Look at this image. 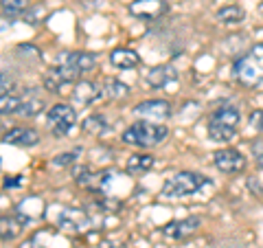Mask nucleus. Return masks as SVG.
Instances as JSON below:
<instances>
[{
  "label": "nucleus",
  "instance_id": "c756f323",
  "mask_svg": "<svg viewBox=\"0 0 263 248\" xmlns=\"http://www.w3.org/2000/svg\"><path fill=\"white\" fill-rule=\"evenodd\" d=\"M22 185V176H13V180H5V187H18Z\"/></svg>",
  "mask_w": 263,
  "mask_h": 248
},
{
  "label": "nucleus",
  "instance_id": "4468645a",
  "mask_svg": "<svg viewBox=\"0 0 263 248\" xmlns=\"http://www.w3.org/2000/svg\"><path fill=\"white\" fill-rule=\"evenodd\" d=\"M110 64L114 68H121V70H127V68H136L141 64V55L132 48H114L110 53Z\"/></svg>",
  "mask_w": 263,
  "mask_h": 248
},
{
  "label": "nucleus",
  "instance_id": "a878e982",
  "mask_svg": "<svg viewBox=\"0 0 263 248\" xmlns=\"http://www.w3.org/2000/svg\"><path fill=\"white\" fill-rule=\"evenodd\" d=\"M15 88V79L9 73H0V95H9Z\"/></svg>",
  "mask_w": 263,
  "mask_h": 248
},
{
  "label": "nucleus",
  "instance_id": "cd10ccee",
  "mask_svg": "<svg viewBox=\"0 0 263 248\" xmlns=\"http://www.w3.org/2000/svg\"><path fill=\"white\" fill-rule=\"evenodd\" d=\"M248 121H250V126H252L254 130L263 134V110H254V112H250Z\"/></svg>",
  "mask_w": 263,
  "mask_h": 248
},
{
  "label": "nucleus",
  "instance_id": "7c9ffc66",
  "mask_svg": "<svg viewBox=\"0 0 263 248\" xmlns=\"http://www.w3.org/2000/svg\"><path fill=\"white\" fill-rule=\"evenodd\" d=\"M99 248H119V246L112 239H103V242H99Z\"/></svg>",
  "mask_w": 263,
  "mask_h": 248
},
{
  "label": "nucleus",
  "instance_id": "dca6fc26",
  "mask_svg": "<svg viewBox=\"0 0 263 248\" xmlns=\"http://www.w3.org/2000/svg\"><path fill=\"white\" fill-rule=\"evenodd\" d=\"M24 228V222L20 220V216H0V239L3 242H11L15 239Z\"/></svg>",
  "mask_w": 263,
  "mask_h": 248
},
{
  "label": "nucleus",
  "instance_id": "c85d7f7f",
  "mask_svg": "<svg viewBox=\"0 0 263 248\" xmlns=\"http://www.w3.org/2000/svg\"><path fill=\"white\" fill-rule=\"evenodd\" d=\"M252 150H254V161H257V167L263 169V140H254Z\"/></svg>",
  "mask_w": 263,
  "mask_h": 248
},
{
  "label": "nucleus",
  "instance_id": "f8f14e48",
  "mask_svg": "<svg viewBox=\"0 0 263 248\" xmlns=\"http://www.w3.org/2000/svg\"><path fill=\"white\" fill-rule=\"evenodd\" d=\"M176 79H178V70L174 68V66H169V64L154 66V68H149L147 70V75H145V81L152 88H164L167 84H174Z\"/></svg>",
  "mask_w": 263,
  "mask_h": 248
},
{
  "label": "nucleus",
  "instance_id": "39448f33",
  "mask_svg": "<svg viewBox=\"0 0 263 248\" xmlns=\"http://www.w3.org/2000/svg\"><path fill=\"white\" fill-rule=\"evenodd\" d=\"M46 123L55 136H66L77 126V112L68 103H55L46 114Z\"/></svg>",
  "mask_w": 263,
  "mask_h": 248
},
{
  "label": "nucleus",
  "instance_id": "423d86ee",
  "mask_svg": "<svg viewBox=\"0 0 263 248\" xmlns=\"http://www.w3.org/2000/svg\"><path fill=\"white\" fill-rule=\"evenodd\" d=\"M213 161L221 173H241L246 169V156L235 147H221L213 154Z\"/></svg>",
  "mask_w": 263,
  "mask_h": 248
},
{
  "label": "nucleus",
  "instance_id": "ddd939ff",
  "mask_svg": "<svg viewBox=\"0 0 263 248\" xmlns=\"http://www.w3.org/2000/svg\"><path fill=\"white\" fill-rule=\"evenodd\" d=\"M3 143L18 147H33L40 143V134L33 128H13L3 136Z\"/></svg>",
  "mask_w": 263,
  "mask_h": 248
},
{
  "label": "nucleus",
  "instance_id": "f3484780",
  "mask_svg": "<svg viewBox=\"0 0 263 248\" xmlns=\"http://www.w3.org/2000/svg\"><path fill=\"white\" fill-rule=\"evenodd\" d=\"M152 167H154V156H149V154H134V156H129L127 163H125V171L132 173V176L145 173Z\"/></svg>",
  "mask_w": 263,
  "mask_h": 248
},
{
  "label": "nucleus",
  "instance_id": "9d476101",
  "mask_svg": "<svg viewBox=\"0 0 263 248\" xmlns=\"http://www.w3.org/2000/svg\"><path fill=\"white\" fill-rule=\"evenodd\" d=\"M200 224H202V220L195 218V216L184 218V220H174V222H169V224L162 226V235L169 237V239H186L200 228Z\"/></svg>",
  "mask_w": 263,
  "mask_h": 248
},
{
  "label": "nucleus",
  "instance_id": "a211bd4d",
  "mask_svg": "<svg viewBox=\"0 0 263 248\" xmlns=\"http://www.w3.org/2000/svg\"><path fill=\"white\" fill-rule=\"evenodd\" d=\"M217 20L224 24H239L246 20V11L239 5H226L217 11Z\"/></svg>",
  "mask_w": 263,
  "mask_h": 248
},
{
  "label": "nucleus",
  "instance_id": "f257e3e1",
  "mask_svg": "<svg viewBox=\"0 0 263 248\" xmlns=\"http://www.w3.org/2000/svg\"><path fill=\"white\" fill-rule=\"evenodd\" d=\"M169 134V128L162 123H152V121H136L123 132V143L134 145V147H154L162 143Z\"/></svg>",
  "mask_w": 263,
  "mask_h": 248
},
{
  "label": "nucleus",
  "instance_id": "0eeeda50",
  "mask_svg": "<svg viewBox=\"0 0 263 248\" xmlns=\"http://www.w3.org/2000/svg\"><path fill=\"white\" fill-rule=\"evenodd\" d=\"M134 114L143 121H152L158 123L171 117V103L164 101V99H147V101H141L134 108Z\"/></svg>",
  "mask_w": 263,
  "mask_h": 248
},
{
  "label": "nucleus",
  "instance_id": "9b49d317",
  "mask_svg": "<svg viewBox=\"0 0 263 248\" xmlns=\"http://www.w3.org/2000/svg\"><path fill=\"white\" fill-rule=\"evenodd\" d=\"M60 64L68 66V68H72L77 73V75H81V73H90L97 68V55L92 53H86V51H77V53H64L60 57Z\"/></svg>",
  "mask_w": 263,
  "mask_h": 248
},
{
  "label": "nucleus",
  "instance_id": "4be33fe9",
  "mask_svg": "<svg viewBox=\"0 0 263 248\" xmlns=\"http://www.w3.org/2000/svg\"><path fill=\"white\" fill-rule=\"evenodd\" d=\"M22 108V97L18 95H0V114H18Z\"/></svg>",
  "mask_w": 263,
  "mask_h": 248
},
{
  "label": "nucleus",
  "instance_id": "f03ea898",
  "mask_svg": "<svg viewBox=\"0 0 263 248\" xmlns=\"http://www.w3.org/2000/svg\"><path fill=\"white\" fill-rule=\"evenodd\" d=\"M241 121V114L235 105H221L209 119V136L217 143H226L237 134V126Z\"/></svg>",
  "mask_w": 263,
  "mask_h": 248
},
{
  "label": "nucleus",
  "instance_id": "7ed1b4c3",
  "mask_svg": "<svg viewBox=\"0 0 263 248\" xmlns=\"http://www.w3.org/2000/svg\"><path fill=\"white\" fill-rule=\"evenodd\" d=\"M235 77L246 86H263V42L254 44L248 55L237 60Z\"/></svg>",
  "mask_w": 263,
  "mask_h": 248
},
{
  "label": "nucleus",
  "instance_id": "bb28decb",
  "mask_svg": "<svg viewBox=\"0 0 263 248\" xmlns=\"http://www.w3.org/2000/svg\"><path fill=\"white\" fill-rule=\"evenodd\" d=\"M99 206L105 211V213H114L121 209V200H114V198H99Z\"/></svg>",
  "mask_w": 263,
  "mask_h": 248
},
{
  "label": "nucleus",
  "instance_id": "20e7f679",
  "mask_svg": "<svg viewBox=\"0 0 263 248\" xmlns=\"http://www.w3.org/2000/svg\"><path fill=\"white\" fill-rule=\"evenodd\" d=\"M211 180L202 173L195 171H180L176 176H171L167 183L162 185V196L164 198H184V196H193L197 193L202 187H206Z\"/></svg>",
  "mask_w": 263,
  "mask_h": 248
},
{
  "label": "nucleus",
  "instance_id": "393cba45",
  "mask_svg": "<svg viewBox=\"0 0 263 248\" xmlns=\"http://www.w3.org/2000/svg\"><path fill=\"white\" fill-rule=\"evenodd\" d=\"M77 158H79V152H77V150H72V152H66V154L55 156L53 165H55V167H68V165H72Z\"/></svg>",
  "mask_w": 263,
  "mask_h": 248
},
{
  "label": "nucleus",
  "instance_id": "b1692460",
  "mask_svg": "<svg viewBox=\"0 0 263 248\" xmlns=\"http://www.w3.org/2000/svg\"><path fill=\"white\" fill-rule=\"evenodd\" d=\"M44 110V101L40 97H29V99H22V108H20V117H35V114H40Z\"/></svg>",
  "mask_w": 263,
  "mask_h": 248
},
{
  "label": "nucleus",
  "instance_id": "6ab92c4d",
  "mask_svg": "<svg viewBox=\"0 0 263 248\" xmlns=\"http://www.w3.org/2000/svg\"><path fill=\"white\" fill-rule=\"evenodd\" d=\"M81 130L86 132V134H92V136H101L105 134L110 128H108V121H105L101 114H90V117L84 119L81 123Z\"/></svg>",
  "mask_w": 263,
  "mask_h": 248
},
{
  "label": "nucleus",
  "instance_id": "2eb2a0df",
  "mask_svg": "<svg viewBox=\"0 0 263 248\" xmlns=\"http://www.w3.org/2000/svg\"><path fill=\"white\" fill-rule=\"evenodd\" d=\"M101 90H99L92 81H77V86H75V93H72V99L79 103V105H92L97 99H101Z\"/></svg>",
  "mask_w": 263,
  "mask_h": 248
},
{
  "label": "nucleus",
  "instance_id": "aec40b11",
  "mask_svg": "<svg viewBox=\"0 0 263 248\" xmlns=\"http://www.w3.org/2000/svg\"><path fill=\"white\" fill-rule=\"evenodd\" d=\"M103 95L108 97V99H114V101H121V99H127L129 95V86L127 84H123V81L119 79H105V90H103Z\"/></svg>",
  "mask_w": 263,
  "mask_h": 248
},
{
  "label": "nucleus",
  "instance_id": "5701e85b",
  "mask_svg": "<svg viewBox=\"0 0 263 248\" xmlns=\"http://www.w3.org/2000/svg\"><path fill=\"white\" fill-rule=\"evenodd\" d=\"M42 81H44V88H46V90H51V93H60L62 86H66V81H64V77L60 75L57 66H53V68H48V70L44 73Z\"/></svg>",
  "mask_w": 263,
  "mask_h": 248
},
{
  "label": "nucleus",
  "instance_id": "1a4fd4ad",
  "mask_svg": "<svg viewBox=\"0 0 263 248\" xmlns=\"http://www.w3.org/2000/svg\"><path fill=\"white\" fill-rule=\"evenodd\" d=\"M57 224L64 231H72V233H79V231H86L90 224V216L84 209H75V206H68V209H62L60 216H57Z\"/></svg>",
  "mask_w": 263,
  "mask_h": 248
},
{
  "label": "nucleus",
  "instance_id": "412c9836",
  "mask_svg": "<svg viewBox=\"0 0 263 248\" xmlns=\"http://www.w3.org/2000/svg\"><path fill=\"white\" fill-rule=\"evenodd\" d=\"M0 7L7 15L15 18V15H22L31 9V0H0Z\"/></svg>",
  "mask_w": 263,
  "mask_h": 248
},
{
  "label": "nucleus",
  "instance_id": "2f4dec72",
  "mask_svg": "<svg viewBox=\"0 0 263 248\" xmlns=\"http://www.w3.org/2000/svg\"><path fill=\"white\" fill-rule=\"evenodd\" d=\"M259 15H261V18H263V3L259 5Z\"/></svg>",
  "mask_w": 263,
  "mask_h": 248
},
{
  "label": "nucleus",
  "instance_id": "6e6552de",
  "mask_svg": "<svg viewBox=\"0 0 263 248\" xmlns=\"http://www.w3.org/2000/svg\"><path fill=\"white\" fill-rule=\"evenodd\" d=\"M167 0H134L129 5V13L138 20H158L167 13Z\"/></svg>",
  "mask_w": 263,
  "mask_h": 248
},
{
  "label": "nucleus",
  "instance_id": "473e14b6",
  "mask_svg": "<svg viewBox=\"0 0 263 248\" xmlns=\"http://www.w3.org/2000/svg\"><path fill=\"white\" fill-rule=\"evenodd\" d=\"M20 248H33V244H24V246H20Z\"/></svg>",
  "mask_w": 263,
  "mask_h": 248
}]
</instances>
